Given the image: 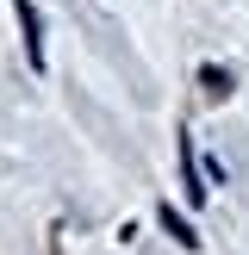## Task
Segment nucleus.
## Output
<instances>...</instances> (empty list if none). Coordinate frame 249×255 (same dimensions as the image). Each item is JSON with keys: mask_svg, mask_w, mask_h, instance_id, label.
I'll return each instance as SVG.
<instances>
[{"mask_svg": "<svg viewBox=\"0 0 249 255\" xmlns=\"http://www.w3.org/2000/svg\"><path fill=\"white\" fill-rule=\"evenodd\" d=\"M12 12H19V25H25V56H31V69H44V19H37V6L31 0H12Z\"/></svg>", "mask_w": 249, "mask_h": 255, "instance_id": "obj_1", "label": "nucleus"}, {"mask_svg": "<svg viewBox=\"0 0 249 255\" xmlns=\"http://www.w3.org/2000/svg\"><path fill=\"white\" fill-rule=\"evenodd\" d=\"M162 224H168V237H174V243H187V249H199V237H193V224H187L181 212H168V206H162Z\"/></svg>", "mask_w": 249, "mask_h": 255, "instance_id": "obj_2", "label": "nucleus"}, {"mask_svg": "<svg viewBox=\"0 0 249 255\" xmlns=\"http://www.w3.org/2000/svg\"><path fill=\"white\" fill-rule=\"evenodd\" d=\"M206 94H231V75H224V69H206Z\"/></svg>", "mask_w": 249, "mask_h": 255, "instance_id": "obj_3", "label": "nucleus"}]
</instances>
